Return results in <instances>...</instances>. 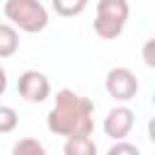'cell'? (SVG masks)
I'll list each match as a JSON object with an SVG mask.
<instances>
[{"mask_svg": "<svg viewBox=\"0 0 155 155\" xmlns=\"http://www.w3.org/2000/svg\"><path fill=\"white\" fill-rule=\"evenodd\" d=\"M94 102L78 94L75 90H58L53 97V109L46 116V126L56 136H90L94 128Z\"/></svg>", "mask_w": 155, "mask_h": 155, "instance_id": "cell-1", "label": "cell"}, {"mask_svg": "<svg viewBox=\"0 0 155 155\" xmlns=\"http://www.w3.org/2000/svg\"><path fill=\"white\" fill-rule=\"evenodd\" d=\"M5 17L15 29L27 34H39L48 24V10L41 0H5Z\"/></svg>", "mask_w": 155, "mask_h": 155, "instance_id": "cell-2", "label": "cell"}, {"mask_svg": "<svg viewBox=\"0 0 155 155\" xmlns=\"http://www.w3.org/2000/svg\"><path fill=\"white\" fill-rule=\"evenodd\" d=\"M128 2L126 0H99L97 2V17H94V31L99 39H116L126 22H128Z\"/></svg>", "mask_w": 155, "mask_h": 155, "instance_id": "cell-3", "label": "cell"}, {"mask_svg": "<svg viewBox=\"0 0 155 155\" xmlns=\"http://www.w3.org/2000/svg\"><path fill=\"white\" fill-rule=\"evenodd\" d=\"M104 87L109 92V97H114L116 102H131L138 94V78L131 68H111L104 78Z\"/></svg>", "mask_w": 155, "mask_h": 155, "instance_id": "cell-4", "label": "cell"}, {"mask_svg": "<svg viewBox=\"0 0 155 155\" xmlns=\"http://www.w3.org/2000/svg\"><path fill=\"white\" fill-rule=\"evenodd\" d=\"M17 92H19L22 99H27L31 104H41L51 94V82L39 70H24L17 80Z\"/></svg>", "mask_w": 155, "mask_h": 155, "instance_id": "cell-5", "label": "cell"}, {"mask_svg": "<svg viewBox=\"0 0 155 155\" xmlns=\"http://www.w3.org/2000/svg\"><path fill=\"white\" fill-rule=\"evenodd\" d=\"M133 124H136V114H133V109H128V107L121 104V107L109 109V114L104 116L102 128H104V133H107L109 138H114V140H124V138L131 133Z\"/></svg>", "mask_w": 155, "mask_h": 155, "instance_id": "cell-6", "label": "cell"}, {"mask_svg": "<svg viewBox=\"0 0 155 155\" xmlns=\"http://www.w3.org/2000/svg\"><path fill=\"white\" fill-rule=\"evenodd\" d=\"M19 51V31L10 22H0V58H10Z\"/></svg>", "mask_w": 155, "mask_h": 155, "instance_id": "cell-7", "label": "cell"}, {"mask_svg": "<svg viewBox=\"0 0 155 155\" xmlns=\"http://www.w3.org/2000/svg\"><path fill=\"white\" fill-rule=\"evenodd\" d=\"M63 155H97V145L90 136H73L65 138Z\"/></svg>", "mask_w": 155, "mask_h": 155, "instance_id": "cell-8", "label": "cell"}, {"mask_svg": "<svg viewBox=\"0 0 155 155\" xmlns=\"http://www.w3.org/2000/svg\"><path fill=\"white\" fill-rule=\"evenodd\" d=\"M12 155H46V148L36 138H19L12 145Z\"/></svg>", "mask_w": 155, "mask_h": 155, "instance_id": "cell-9", "label": "cell"}, {"mask_svg": "<svg viewBox=\"0 0 155 155\" xmlns=\"http://www.w3.org/2000/svg\"><path fill=\"white\" fill-rule=\"evenodd\" d=\"M51 5L61 17H75L87 7V2H82V0H51Z\"/></svg>", "mask_w": 155, "mask_h": 155, "instance_id": "cell-10", "label": "cell"}, {"mask_svg": "<svg viewBox=\"0 0 155 155\" xmlns=\"http://www.w3.org/2000/svg\"><path fill=\"white\" fill-rule=\"evenodd\" d=\"M19 124V116L12 107L7 104H0V133H12Z\"/></svg>", "mask_w": 155, "mask_h": 155, "instance_id": "cell-11", "label": "cell"}, {"mask_svg": "<svg viewBox=\"0 0 155 155\" xmlns=\"http://www.w3.org/2000/svg\"><path fill=\"white\" fill-rule=\"evenodd\" d=\"M107 155H140V150H138L133 143H128V140H116V143L107 150Z\"/></svg>", "mask_w": 155, "mask_h": 155, "instance_id": "cell-12", "label": "cell"}, {"mask_svg": "<svg viewBox=\"0 0 155 155\" xmlns=\"http://www.w3.org/2000/svg\"><path fill=\"white\" fill-rule=\"evenodd\" d=\"M153 46H155V41L153 39H148L145 41V46H143V58H145V65H155V58H153Z\"/></svg>", "mask_w": 155, "mask_h": 155, "instance_id": "cell-13", "label": "cell"}, {"mask_svg": "<svg viewBox=\"0 0 155 155\" xmlns=\"http://www.w3.org/2000/svg\"><path fill=\"white\" fill-rule=\"evenodd\" d=\"M5 90H7V73H5V68L0 65V97L5 94Z\"/></svg>", "mask_w": 155, "mask_h": 155, "instance_id": "cell-14", "label": "cell"}, {"mask_svg": "<svg viewBox=\"0 0 155 155\" xmlns=\"http://www.w3.org/2000/svg\"><path fill=\"white\" fill-rule=\"evenodd\" d=\"M82 2H90V0H82Z\"/></svg>", "mask_w": 155, "mask_h": 155, "instance_id": "cell-15", "label": "cell"}]
</instances>
